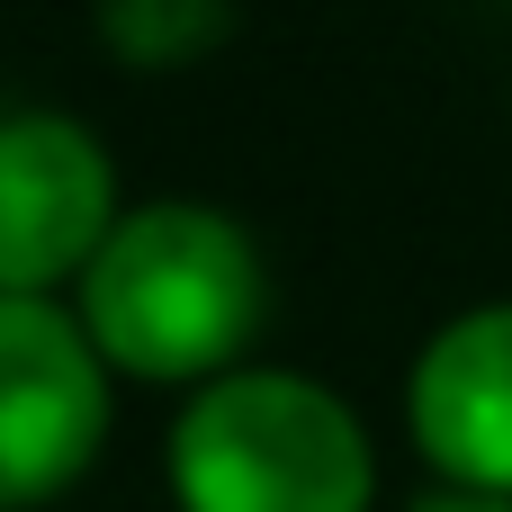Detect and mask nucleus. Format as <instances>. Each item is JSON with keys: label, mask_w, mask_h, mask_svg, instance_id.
<instances>
[{"label": "nucleus", "mask_w": 512, "mask_h": 512, "mask_svg": "<svg viewBox=\"0 0 512 512\" xmlns=\"http://www.w3.org/2000/svg\"><path fill=\"white\" fill-rule=\"evenodd\" d=\"M261 306H270V279L252 234L225 207L153 198L117 216V234L81 270L72 315L90 324L108 369L153 387H207L243 360V342L261 333Z\"/></svg>", "instance_id": "nucleus-1"}, {"label": "nucleus", "mask_w": 512, "mask_h": 512, "mask_svg": "<svg viewBox=\"0 0 512 512\" xmlns=\"http://www.w3.org/2000/svg\"><path fill=\"white\" fill-rule=\"evenodd\" d=\"M180 512H369L378 459L360 414L297 369H225L171 423Z\"/></svg>", "instance_id": "nucleus-2"}, {"label": "nucleus", "mask_w": 512, "mask_h": 512, "mask_svg": "<svg viewBox=\"0 0 512 512\" xmlns=\"http://www.w3.org/2000/svg\"><path fill=\"white\" fill-rule=\"evenodd\" d=\"M108 441V360L54 297L0 288V512L54 504Z\"/></svg>", "instance_id": "nucleus-3"}, {"label": "nucleus", "mask_w": 512, "mask_h": 512, "mask_svg": "<svg viewBox=\"0 0 512 512\" xmlns=\"http://www.w3.org/2000/svg\"><path fill=\"white\" fill-rule=\"evenodd\" d=\"M117 171L108 144L63 117V108H18L0 117V288L9 297H54L63 279L99 261L117 234Z\"/></svg>", "instance_id": "nucleus-4"}, {"label": "nucleus", "mask_w": 512, "mask_h": 512, "mask_svg": "<svg viewBox=\"0 0 512 512\" xmlns=\"http://www.w3.org/2000/svg\"><path fill=\"white\" fill-rule=\"evenodd\" d=\"M405 423L459 495H512V306H477L423 342Z\"/></svg>", "instance_id": "nucleus-5"}, {"label": "nucleus", "mask_w": 512, "mask_h": 512, "mask_svg": "<svg viewBox=\"0 0 512 512\" xmlns=\"http://www.w3.org/2000/svg\"><path fill=\"white\" fill-rule=\"evenodd\" d=\"M225 36V0H108V45L126 63H189Z\"/></svg>", "instance_id": "nucleus-6"}, {"label": "nucleus", "mask_w": 512, "mask_h": 512, "mask_svg": "<svg viewBox=\"0 0 512 512\" xmlns=\"http://www.w3.org/2000/svg\"><path fill=\"white\" fill-rule=\"evenodd\" d=\"M414 512H512V495H459L450 486V495H432V504H414Z\"/></svg>", "instance_id": "nucleus-7"}]
</instances>
